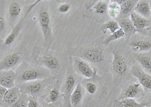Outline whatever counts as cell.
<instances>
[{
  "instance_id": "obj_1",
  "label": "cell",
  "mask_w": 151,
  "mask_h": 107,
  "mask_svg": "<svg viewBox=\"0 0 151 107\" xmlns=\"http://www.w3.org/2000/svg\"><path fill=\"white\" fill-rule=\"evenodd\" d=\"M39 22L42 33L45 47L48 48L52 41V29L51 28V18L48 11L45 9H42L39 14Z\"/></svg>"
},
{
  "instance_id": "obj_2",
  "label": "cell",
  "mask_w": 151,
  "mask_h": 107,
  "mask_svg": "<svg viewBox=\"0 0 151 107\" xmlns=\"http://www.w3.org/2000/svg\"><path fill=\"white\" fill-rule=\"evenodd\" d=\"M50 76V72L45 69L29 68L23 71V73L19 76L18 80L22 82L27 83L39 80H45Z\"/></svg>"
},
{
  "instance_id": "obj_3",
  "label": "cell",
  "mask_w": 151,
  "mask_h": 107,
  "mask_svg": "<svg viewBox=\"0 0 151 107\" xmlns=\"http://www.w3.org/2000/svg\"><path fill=\"white\" fill-rule=\"evenodd\" d=\"M40 2H41V0H37V1H36L35 2H33V4H31V5H29V7L27 9L26 12L24 14V16L20 19V21L17 22V24L14 26V28L12 29V31L10 32V33L8 35L7 37L5 39V40H4V44H5V45H8V46H9V45H11L14 41H15L17 36H18L20 32H21V29H22L23 24H24V21L26 19V17H27L28 14L30 13L31 11L33 10Z\"/></svg>"
},
{
  "instance_id": "obj_4",
  "label": "cell",
  "mask_w": 151,
  "mask_h": 107,
  "mask_svg": "<svg viewBox=\"0 0 151 107\" xmlns=\"http://www.w3.org/2000/svg\"><path fill=\"white\" fill-rule=\"evenodd\" d=\"M73 65L76 71L84 78H92L97 76L96 69L83 59L75 57L73 59Z\"/></svg>"
},
{
  "instance_id": "obj_5",
  "label": "cell",
  "mask_w": 151,
  "mask_h": 107,
  "mask_svg": "<svg viewBox=\"0 0 151 107\" xmlns=\"http://www.w3.org/2000/svg\"><path fill=\"white\" fill-rule=\"evenodd\" d=\"M131 74L135 77L144 90L151 92V75L144 72L140 66H133L130 70Z\"/></svg>"
},
{
  "instance_id": "obj_6",
  "label": "cell",
  "mask_w": 151,
  "mask_h": 107,
  "mask_svg": "<svg viewBox=\"0 0 151 107\" xmlns=\"http://www.w3.org/2000/svg\"><path fill=\"white\" fill-rule=\"evenodd\" d=\"M44 87V80L30 81L23 84L20 88L22 94H29L31 97H36L41 93Z\"/></svg>"
},
{
  "instance_id": "obj_7",
  "label": "cell",
  "mask_w": 151,
  "mask_h": 107,
  "mask_svg": "<svg viewBox=\"0 0 151 107\" xmlns=\"http://www.w3.org/2000/svg\"><path fill=\"white\" fill-rule=\"evenodd\" d=\"M112 66L113 70L118 76H122L126 74L128 71V64L122 56L115 51H113Z\"/></svg>"
},
{
  "instance_id": "obj_8",
  "label": "cell",
  "mask_w": 151,
  "mask_h": 107,
  "mask_svg": "<svg viewBox=\"0 0 151 107\" xmlns=\"http://www.w3.org/2000/svg\"><path fill=\"white\" fill-rule=\"evenodd\" d=\"M21 61V55L19 53H12L0 61V71L12 70Z\"/></svg>"
},
{
  "instance_id": "obj_9",
  "label": "cell",
  "mask_w": 151,
  "mask_h": 107,
  "mask_svg": "<svg viewBox=\"0 0 151 107\" xmlns=\"http://www.w3.org/2000/svg\"><path fill=\"white\" fill-rule=\"evenodd\" d=\"M15 72L14 70L0 71V86L10 89L15 86Z\"/></svg>"
},
{
  "instance_id": "obj_10",
  "label": "cell",
  "mask_w": 151,
  "mask_h": 107,
  "mask_svg": "<svg viewBox=\"0 0 151 107\" xmlns=\"http://www.w3.org/2000/svg\"><path fill=\"white\" fill-rule=\"evenodd\" d=\"M142 87L140 85L139 82H134L129 85L127 88H125L120 97L118 100H122V99H134L137 97L139 93H141L142 91Z\"/></svg>"
},
{
  "instance_id": "obj_11",
  "label": "cell",
  "mask_w": 151,
  "mask_h": 107,
  "mask_svg": "<svg viewBox=\"0 0 151 107\" xmlns=\"http://www.w3.org/2000/svg\"><path fill=\"white\" fill-rule=\"evenodd\" d=\"M136 61L140 64L141 68L148 74L151 75V51L135 54Z\"/></svg>"
},
{
  "instance_id": "obj_12",
  "label": "cell",
  "mask_w": 151,
  "mask_h": 107,
  "mask_svg": "<svg viewBox=\"0 0 151 107\" xmlns=\"http://www.w3.org/2000/svg\"><path fill=\"white\" fill-rule=\"evenodd\" d=\"M83 57L86 60L94 63H99L104 60L103 51L99 49H89L83 53Z\"/></svg>"
},
{
  "instance_id": "obj_13",
  "label": "cell",
  "mask_w": 151,
  "mask_h": 107,
  "mask_svg": "<svg viewBox=\"0 0 151 107\" xmlns=\"http://www.w3.org/2000/svg\"><path fill=\"white\" fill-rule=\"evenodd\" d=\"M119 27L123 30L125 33V37L126 39H129L133 35L136 34L138 30L134 26L129 18H122L118 21Z\"/></svg>"
},
{
  "instance_id": "obj_14",
  "label": "cell",
  "mask_w": 151,
  "mask_h": 107,
  "mask_svg": "<svg viewBox=\"0 0 151 107\" xmlns=\"http://www.w3.org/2000/svg\"><path fill=\"white\" fill-rule=\"evenodd\" d=\"M129 19L131 20L134 26L137 30L146 29V28H147L150 25L149 20L141 17V16L136 14L134 11L129 15Z\"/></svg>"
},
{
  "instance_id": "obj_15",
  "label": "cell",
  "mask_w": 151,
  "mask_h": 107,
  "mask_svg": "<svg viewBox=\"0 0 151 107\" xmlns=\"http://www.w3.org/2000/svg\"><path fill=\"white\" fill-rule=\"evenodd\" d=\"M131 49L132 51L136 54L145 53L149 51L151 49V42L146 40H138V41H133L130 44Z\"/></svg>"
},
{
  "instance_id": "obj_16",
  "label": "cell",
  "mask_w": 151,
  "mask_h": 107,
  "mask_svg": "<svg viewBox=\"0 0 151 107\" xmlns=\"http://www.w3.org/2000/svg\"><path fill=\"white\" fill-rule=\"evenodd\" d=\"M134 12L144 18L149 19L151 15L149 1H137L134 9Z\"/></svg>"
},
{
  "instance_id": "obj_17",
  "label": "cell",
  "mask_w": 151,
  "mask_h": 107,
  "mask_svg": "<svg viewBox=\"0 0 151 107\" xmlns=\"http://www.w3.org/2000/svg\"><path fill=\"white\" fill-rule=\"evenodd\" d=\"M21 94L22 93H21L20 88L14 86V88L8 89V91L4 96L2 100L9 105L12 106V104H14L16 101L18 100V99L21 97Z\"/></svg>"
},
{
  "instance_id": "obj_18",
  "label": "cell",
  "mask_w": 151,
  "mask_h": 107,
  "mask_svg": "<svg viewBox=\"0 0 151 107\" xmlns=\"http://www.w3.org/2000/svg\"><path fill=\"white\" fill-rule=\"evenodd\" d=\"M83 97V86L81 84L78 83L76 88H74L73 92L71 93L70 100L72 107H78L81 103Z\"/></svg>"
},
{
  "instance_id": "obj_19",
  "label": "cell",
  "mask_w": 151,
  "mask_h": 107,
  "mask_svg": "<svg viewBox=\"0 0 151 107\" xmlns=\"http://www.w3.org/2000/svg\"><path fill=\"white\" fill-rule=\"evenodd\" d=\"M116 105L117 107H146L150 105V103H139L134 99H122L116 100Z\"/></svg>"
},
{
  "instance_id": "obj_20",
  "label": "cell",
  "mask_w": 151,
  "mask_h": 107,
  "mask_svg": "<svg viewBox=\"0 0 151 107\" xmlns=\"http://www.w3.org/2000/svg\"><path fill=\"white\" fill-rule=\"evenodd\" d=\"M41 62L43 66L51 70L59 69L60 67V62L58 59L54 56H45L42 58Z\"/></svg>"
},
{
  "instance_id": "obj_21",
  "label": "cell",
  "mask_w": 151,
  "mask_h": 107,
  "mask_svg": "<svg viewBox=\"0 0 151 107\" xmlns=\"http://www.w3.org/2000/svg\"><path fill=\"white\" fill-rule=\"evenodd\" d=\"M137 1L134 0H124L123 3L120 5V14L130 15L134 10Z\"/></svg>"
},
{
  "instance_id": "obj_22",
  "label": "cell",
  "mask_w": 151,
  "mask_h": 107,
  "mask_svg": "<svg viewBox=\"0 0 151 107\" xmlns=\"http://www.w3.org/2000/svg\"><path fill=\"white\" fill-rule=\"evenodd\" d=\"M107 14L111 17L112 20H115L120 14V5L117 3L116 0L110 1L108 3Z\"/></svg>"
},
{
  "instance_id": "obj_23",
  "label": "cell",
  "mask_w": 151,
  "mask_h": 107,
  "mask_svg": "<svg viewBox=\"0 0 151 107\" xmlns=\"http://www.w3.org/2000/svg\"><path fill=\"white\" fill-rule=\"evenodd\" d=\"M119 28L120 27H119L118 21H116V20H110V21H106V23H104L102 25L101 31L104 33H106V32L109 31L110 33V34H112V33L117 31Z\"/></svg>"
},
{
  "instance_id": "obj_24",
  "label": "cell",
  "mask_w": 151,
  "mask_h": 107,
  "mask_svg": "<svg viewBox=\"0 0 151 107\" xmlns=\"http://www.w3.org/2000/svg\"><path fill=\"white\" fill-rule=\"evenodd\" d=\"M21 10H22V8H21V5L18 2H11L9 8V15L11 19L14 21L17 17H18L20 14H21Z\"/></svg>"
},
{
  "instance_id": "obj_25",
  "label": "cell",
  "mask_w": 151,
  "mask_h": 107,
  "mask_svg": "<svg viewBox=\"0 0 151 107\" xmlns=\"http://www.w3.org/2000/svg\"><path fill=\"white\" fill-rule=\"evenodd\" d=\"M91 10L98 14H104L108 10V3L106 1H98L92 5Z\"/></svg>"
},
{
  "instance_id": "obj_26",
  "label": "cell",
  "mask_w": 151,
  "mask_h": 107,
  "mask_svg": "<svg viewBox=\"0 0 151 107\" xmlns=\"http://www.w3.org/2000/svg\"><path fill=\"white\" fill-rule=\"evenodd\" d=\"M76 79L72 75L67 76L66 78L65 85H64V91H65V94L67 97H70L71 93L73 91V88L75 86Z\"/></svg>"
},
{
  "instance_id": "obj_27",
  "label": "cell",
  "mask_w": 151,
  "mask_h": 107,
  "mask_svg": "<svg viewBox=\"0 0 151 107\" xmlns=\"http://www.w3.org/2000/svg\"><path fill=\"white\" fill-rule=\"evenodd\" d=\"M124 37H125V33H124L123 30H122L121 28H119L117 31H116L115 33L110 34L107 38L105 39L103 43L106 45H108L109 44L111 43L112 41H116V40H118V39H120L124 38Z\"/></svg>"
},
{
  "instance_id": "obj_28",
  "label": "cell",
  "mask_w": 151,
  "mask_h": 107,
  "mask_svg": "<svg viewBox=\"0 0 151 107\" xmlns=\"http://www.w3.org/2000/svg\"><path fill=\"white\" fill-rule=\"evenodd\" d=\"M59 96H60L59 91L57 88H53L52 90H51V91L48 93V97H47V102L49 104H53L54 103H55L57 100H58Z\"/></svg>"
},
{
  "instance_id": "obj_29",
  "label": "cell",
  "mask_w": 151,
  "mask_h": 107,
  "mask_svg": "<svg viewBox=\"0 0 151 107\" xmlns=\"http://www.w3.org/2000/svg\"><path fill=\"white\" fill-rule=\"evenodd\" d=\"M97 85L94 82H88L86 85V90L88 92V93H89L90 95H93L96 93L97 91Z\"/></svg>"
},
{
  "instance_id": "obj_30",
  "label": "cell",
  "mask_w": 151,
  "mask_h": 107,
  "mask_svg": "<svg viewBox=\"0 0 151 107\" xmlns=\"http://www.w3.org/2000/svg\"><path fill=\"white\" fill-rule=\"evenodd\" d=\"M71 5L69 3H61L59 5V6L58 7V11L60 13L62 14H64V13L68 12L70 10Z\"/></svg>"
},
{
  "instance_id": "obj_31",
  "label": "cell",
  "mask_w": 151,
  "mask_h": 107,
  "mask_svg": "<svg viewBox=\"0 0 151 107\" xmlns=\"http://www.w3.org/2000/svg\"><path fill=\"white\" fill-rule=\"evenodd\" d=\"M27 102L25 101V99L24 97H20L17 101H16L14 104H12L11 107H27Z\"/></svg>"
},
{
  "instance_id": "obj_32",
  "label": "cell",
  "mask_w": 151,
  "mask_h": 107,
  "mask_svg": "<svg viewBox=\"0 0 151 107\" xmlns=\"http://www.w3.org/2000/svg\"><path fill=\"white\" fill-rule=\"evenodd\" d=\"M40 104L35 98H29L27 101V107H40Z\"/></svg>"
},
{
  "instance_id": "obj_33",
  "label": "cell",
  "mask_w": 151,
  "mask_h": 107,
  "mask_svg": "<svg viewBox=\"0 0 151 107\" xmlns=\"http://www.w3.org/2000/svg\"><path fill=\"white\" fill-rule=\"evenodd\" d=\"M5 28V21L4 17L0 16V32L3 31Z\"/></svg>"
},
{
  "instance_id": "obj_34",
  "label": "cell",
  "mask_w": 151,
  "mask_h": 107,
  "mask_svg": "<svg viewBox=\"0 0 151 107\" xmlns=\"http://www.w3.org/2000/svg\"><path fill=\"white\" fill-rule=\"evenodd\" d=\"M8 91L7 88H4L2 86H0V100H2L4 97V96L5 95L6 92Z\"/></svg>"
},
{
  "instance_id": "obj_35",
  "label": "cell",
  "mask_w": 151,
  "mask_h": 107,
  "mask_svg": "<svg viewBox=\"0 0 151 107\" xmlns=\"http://www.w3.org/2000/svg\"><path fill=\"white\" fill-rule=\"evenodd\" d=\"M48 107H57V106L54 105V104H49V105L48 106Z\"/></svg>"
},
{
  "instance_id": "obj_36",
  "label": "cell",
  "mask_w": 151,
  "mask_h": 107,
  "mask_svg": "<svg viewBox=\"0 0 151 107\" xmlns=\"http://www.w3.org/2000/svg\"><path fill=\"white\" fill-rule=\"evenodd\" d=\"M2 42H4V40H2V39H0V43H2Z\"/></svg>"
},
{
  "instance_id": "obj_37",
  "label": "cell",
  "mask_w": 151,
  "mask_h": 107,
  "mask_svg": "<svg viewBox=\"0 0 151 107\" xmlns=\"http://www.w3.org/2000/svg\"><path fill=\"white\" fill-rule=\"evenodd\" d=\"M149 4H150V11H151V0L149 1Z\"/></svg>"
},
{
  "instance_id": "obj_38",
  "label": "cell",
  "mask_w": 151,
  "mask_h": 107,
  "mask_svg": "<svg viewBox=\"0 0 151 107\" xmlns=\"http://www.w3.org/2000/svg\"><path fill=\"white\" fill-rule=\"evenodd\" d=\"M146 107H151L150 106H146Z\"/></svg>"
}]
</instances>
